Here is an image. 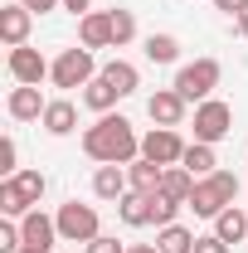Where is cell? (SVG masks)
<instances>
[{"label":"cell","instance_id":"8d00e7d4","mask_svg":"<svg viewBox=\"0 0 248 253\" xmlns=\"http://www.w3.org/2000/svg\"><path fill=\"white\" fill-rule=\"evenodd\" d=\"M20 253H39V249H30V244H25V249H20Z\"/></svg>","mask_w":248,"mask_h":253},{"label":"cell","instance_id":"2e32d148","mask_svg":"<svg viewBox=\"0 0 248 253\" xmlns=\"http://www.w3.org/2000/svg\"><path fill=\"white\" fill-rule=\"evenodd\" d=\"M126 180H131V190H141V195H161V180H165V166H156V161L136 156L131 166H126Z\"/></svg>","mask_w":248,"mask_h":253},{"label":"cell","instance_id":"1f68e13d","mask_svg":"<svg viewBox=\"0 0 248 253\" xmlns=\"http://www.w3.org/2000/svg\"><path fill=\"white\" fill-rule=\"evenodd\" d=\"M25 10H34V15H49V10H63V0H20Z\"/></svg>","mask_w":248,"mask_h":253},{"label":"cell","instance_id":"ffe728a7","mask_svg":"<svg viewBox=\"0 0 248 253\" xmlns=\"http://www.w3.org/2000/svg\"><path fill=\"white\" fill-rule=\"evenodd\" d=\"M195 239H200V234H190L185 224L156 229V249H161V253H195Z\"/></svg>","mask_w":248,"mask_h":253},{"label":"cell","instance_id":"484cf974","mask_svg":"<svg viewBox=\"0 0 248 253\" xmlns=\"http://www.w3.org/2000/svg\"><path fill=\"white\" fill-rule=\"evenodd\" d=\"M15 185H20V195L30 200V210H39V200H44V190H49V180H44V170H20V175H10Z\"/></svg>","mask_w":248,"mask_h":253},{"label":"cell","instance_id":"ac0fdd59","mask_svg":"<svg viewBox=\"0 0 248 253\" xmlns=\"http://www.w3.org/2000/svg\"><path fill=\"white\" fill-rule=\"evenodd\" d=\"M180 166H185L195 180H205V175H214V170H219V156H214V146H209V141H190L185 156H180Z\"/></svg>","mask_w":248,"mask_h":253},{"label":"cell","instance_id":"4fadbf2b","mask_svg":"<svg viewBox=\"0 0 248 253\" xmlns=\"http://www.w3.org/2000/svg\"><path fill=\"white\" fill-rule=\"evenodd\" d=\"M78 44L83 49H112V10H88L78 20Z\"/></svg>","mask_w":248,"mask_h":253},{"label":"cell","instance_id":"8fae6325","mask_svg":"<svg viewBox=\"0 0 248 253\" xmlns=\"http://www.w3.org/2000/svg\"><path fill=\"white\" fill-rule=\"evenodd\" d=\"M44 107H49V102H44V93H39V88H30V83H15V88H10V97H5V112H10L15 122H39V117H44Z\"/></svg>","mask_w":248,"mask_h":253},{"label":"cell","instance_id":"d590c367","mask_svg":"<svg viewBox=\"0 0 248 253\" xmlns=\"http://www.w3.org/2000/svg\"><path fill=\"white\" fill-rule=\"evenodd\" d=\"M126 253H161V249H156V244H131Z\"/></svg>","mask_w":248,"mask_h":253},{"label":"cell","instance_id":"3957f363","mask_svg":"<svg viewBox=\"0 0 248 253\" xmlns=\"http://www.w3.org/2000/svg\"><path fill=\"white\" fill-rule=\"evenodd\" d=\"M219 78H224L219 59H195V63H185V68L175 73V83H170V88L185 97V102H205V97H214Z\"/></svg>","mask_w":248,"mask_h":253},{"label":"cell","instance_id":"e575fe53","mask_svg":"<svg viewBox=\"0 0 248 253\" xmlns=\"http://www.w3.org/2000/svg\"><path fill=\"white\" fill-rule=\"evenodd\" d=\"M234 20H239V34H244V39H248V5H244V10H239V15H234Z\"/></svg>","mask_w":248,"mask_h":253},{"label":"cell","instance_id":"f546056e","mask_svg":"<svg viewBox=\"0 0 248 253\" xmlns=\"http://www.w3.org/2000/svg\"><path fill=\"white\" fill-rule=\"evenodd\" d=\"M83 253H126V244H117L112 234H97L93 244H83Z\"/></svg>","mask_w":248,"mask_h":253},{"label":"cell","instance_id":"ba28073f","mask_svg":"<svg viewBox=\"0 0 248 253\" xmlns=\"http://www.w3.org/2000/svg\"><path fill=\"white\" fill-rule=\"evenodd\" d=\"M5 68H10V78L15 83H30V88H39L49 73H54V63L44 59L39 49H30V44H20V49H10V59H5Z\"/></svg>","mask_w":248,"mask_h":253},{"label":"cell","instance_id":"cb8c5ba5","mask_svg":"<svg viewBox=\"0 0 248 253\" xmlns=\"http://www.w3.org/2000/svg\"><path fill=\"white\" fill-rule=\"evenodd\" d=\"M141 49H146L151 63H175V59H180V39H175V34H146Z\"/></svg>","mask_w":248,"mask_h":253},{"label":"cell","instance_id":"d6986e66","mask_svg":"<svg viewBox=\"0 0 248 253\" xmlns=\"http://www.w3.org/2000/svg\"><path fill=\"white\" fill-rule=\"evenodd\" d=\"M102 78L117 88V93H136L141 88V73H136V63H126V59H112V63H102Z\"/></svg>","mask_w":248,"mask_h":253},{"label":"cell","instance_id":"7c38bea8","mask_svg":"<svg viewBox=\"0 0 248 253\" xmlns=\"http://www.w3.org/2000/svg\"><path fill=\"white\" fill-rule=\"evenodd\" d=\"M30 25H34V10H25L20 0H15V5H5V10H0V39H5V49L30 44Z\"/></svg>","mask_w":248,"mask_h":253},{"label":"cell","instance_id":"e0dca14e","mask_svg":"<svg viewBox=\"0 0 248 253\" xmlns=\"http://www.w3.org/2000/svg\"><path fill=\"white\" fill-rule=\"evenodd\" d=\"M117 214H122L126 229H146V224H151V195H141V190H126L122 200H117Z\"/></svg>","mask_w":248,"mask_h":253},{"label":"cell","instance_id":"7a4b0ae2","mask_svg":"<svg viewBox=\"0 0 248 253\" xmlns=\"http://www.w3.org/2000/svg\"><path fill=\"white\" fill-rule=\"evenodd\" d=\"M234 195H239V175H234V170H214V175L195 180L185 210H195L200 219H219V214L234 205Z\"/></svg>","mask_w":248,"mask_h":253},{"label":"cell","instance_id":"9c48e42d","mask_svg":"<svg viewBox=\"0 0 248 253\" xmlns=\"http://www.w3.org/2000/svg\"><path fill=\"white\" fill-rule=\"evenodd\" d=\"M185 107H190V102L175 93V88H161V93L146 97V117H151L156 126H180V122H185Z\"/></svg>","mask_w":248,"mask_h":253},{"label":"cell","instance_id":"d6a6232c","mask_svg":"<svg viewBox=\"0 0 248 253\" xmlns=\"http://www.w3.org/2000/svg\"><path fill=\"white\" fill-rule=\"evenodd\" d=\"M63 10H68V15H78V20H83V15H88V10H93V0H63Z\"/></svg>","mask_w":248,"mask_h":253},{"label":"cell","instance_id":"83f0119b","mask_svg":"<svg viewBox=\"0 0 248 253\" xmlns=\"http://www.w3.org/2000/svg\"><path fill=\"white\" fill-rule=\"evenodd\" d=\"M185 205H175V200H165V195H151V224L156 229H165V224H175V214H180Z\"/></svg>","mask_w":248,"mask_h":253},{"label":"cell","instance_id":"44dd1931","mask_svg":"<svg viewBox=\"0 0 248 253\" xmlns=\"http://www.w3.org/2000/svg\"><path fill=\"white\" fill-rule=\"evenodd\" d=\"M190 190H195V175L185 166H165V180H161V195L175 200V205H190Z\"/></svg>","mask_w":248,"mask_h":253},{"label":"cell","instance_id":"f1b7e54d","mask_svg":"<svg viewBox=\"0 0 248 253\" xmlns=\"http://www.w3.org/2000/svg\"><path fill=\"white\" fill-rule=\"evenodd\" d=\"M20 146H15V136H0V175L10 180V175H20Z\"/></svg>","mask_w":248,"mask_h":253},{"label":"cell","instance_id":"5bb4252c","mask_svg":"<svg viewBox=\"0 0 248 253\" xmlns=\"http://www.w3.org/2000/svg\"><path fill=\"white\" fill-rule=\"evenodd\" d=\"M126 190H131V180H126V166H97V175H93V195H97V200L117 205Z\"/></svg>","mask_w":248,"mask_h":253},{"label":"cell","instance_id":"6da1fadb","mask_svg":"<svg viewBox=\"0 0 248 253\" xmlns=\"http://www.w3.org/2000/svg\"><path fill=\"white\" fill-rule=\"evenodd\" d=\"M83 151L97 166H131V161L141 156V136H136V126L126 122L122 112H102L83 131Z\"/></svg>","mask_w":248,"mask_h":253},{"label":"cell","instance_id":"4316f807","mask_svg":"<svg viewBox=\"0 0 248 253\" xmlns=\"http://www.w3.org/2000/svg\"><path fill=\"white\" fill-rule=\"evenodd\" d=\"M136 39V15L131 10H112V49H122Z\"/></svg>","mask_w":248,"mask_h":253},{"label":"cell","instance_id":"7402d4cb","mask_svg":"<svg viewBox=\"0 0 248 253\" xmlns=\"http://www.w3.org/2000/svg\"><path fill=\"white\" fill-rule=\"evenodd\" d=\"M214 234L224 239V244H229V249H234V244H239V239L248 234V210H239V205H229V210H224V214L214 219Z\"/></svg>","mask_w":248,"mask_h":253},{"label":"cell","instance_id":"5b68a950","mask_svg":"<svg viewBox=\"0 0 248 253\" xmlns=\"http://www.w3.org/2000/svg\"><path fill=\"white\" fill-rule=\"evenodd\" d=\"M234 131V107L224 102V97H205V102H195V141H224Z\"/></svg>","mask_w":248,"mask_h":253},{"label":"cell","instance_id":"4dcf8cb0","mask_svg":"<svg viewBox=\"0 0 248 253\" xmlns=\"http://www.w3.org/2000/svg\"><path fill=\"white\" fill-rule=\"evenodd\" d=\"M195 253H229V244H224L219 234H200V239H195Z\"/></svg>","mask_w":248,"mask_h":253},{"label":"cell","instance_id":"30bf717a","mask_svg":"<svg viewBox=\"0 0 248 253\" xmlns=\"http://www.w3.org/2000/svg\"><path fill=\"white\" fill-rule=\"evenodd\" d=\"M20 234H25V244L39 253H54V244H59V219H49L44 210H30L25 219H20Z\"/></svg>","mask_w":248,"mask_h":253},{"label":"cell","instance_id":"8992f818","mask_svg":"<svg viewBox=\"0 0 248 253\" xmlns=\"http://www.w3.org/2000/svg\"><path fill=\"white\" fill-rule=\"evenodd\" d=\"M59 239H68V244H93L97 234H102V224H97V210L93 205H78V200H68V205H59Z\"/></svg>","mask_w":248,"mask_h":253},{"label":"cell","instance_id":"277c9868","mask_svg":"<svg viewBox=\"0 0 248 253\" xmlns=\"http://www.w3.org/2000/svg\"><path fill=\"white\" fill-rule=\"evenodd\" d=\"M54 88H88L97 78V59L93 49H83V44H73V49H63L59 59H54Z\"/></svg>","mask_w":248,"mask_h":253},{"label":"cell","instance_id":"603a6c76","mask_svg":"<svg viewBox=\"0 0 248 253\" xmlns=\"http://www.w3.org/2000/svg\"><path fill=\"white\" fill-rule=\"evenodd\" d=\"M83 102H88V107H93L97 117H102V112H112V107H117V102H122V93H117V88H112V83H107V78H102V73H97L93 83H88V88H83Z\"/></svg>","mask_w":248,"mask_h":253},{"label":"cell","instance_id":"836d02e7","mask_svg":"<svg viewBox=\"0 0 248 253\" xmlns=\"http://www.w3.org/2000/svg\"><path fill=\"white\" fill-rule=\"evenodd\" d=\"M244 5H248V0H214V10H229V15H239Z\"/></svg>","mask_w":248,"mask_h":253},{"label":"cell","instance_id":"9a60e30c","mask_svg":"<svg viewBox=\"0 0 248 253\" xmlns=\"http://www.w3.org/2000/svg\"><path fill=\"white\" fill-rule=\"evenodd\" d=\"M39 122H44L49 136H68V131H78V107H73L68 97H54V102L44 107V117H39Z\"/></svg>","mask_w":248,"mask_h":253},{"label":"cell","instance_id":"d4e9b609","mask_svg":"<svg viewBox=\"0 0 248 253\" xmlns=\"http://www.w3.org/2000/svg\"><path fill=\"white\" fill-rule=\"evenodd\" d=\"M0 214H5V219H25V214H30V200L20 195L15 180H0Z\"/></svg>","mask_w":248,"mask_h":253},{"label":"cell","instance_id":"52a82bcc","mask_svg":"<svg viewBox=\"0 0 248 253\" xmlns=\"http://www.w3.org/2000/svg\"><path fill=\"white\" fill-rule=\"evenodd\" d=\"M141 156L156 161V166H180L185 141H180V131H175V126H151V131L141 136Z\"/></svg>","mask_w":248,"mask_h":253}]
</instances>
